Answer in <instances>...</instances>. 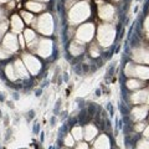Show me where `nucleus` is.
<instances>
[{
    "mask_svg": "<svg viewBox=\"0 0 149 149\" xmlns=\"http://www.w3.org/2000/svg\"><path fill=\"white\" fill-rule=\"evenodd\" d=\"M108 148H109L108 141H107L106 137H101L95 144V149H108Z\"/></svg>",
    "mask_w": 149,
    "mask_h": 149,
    "instance_id": "obj_5",
    "label": "nucleus"
},
{
    "mask_svg": "<svg viewBox=\"0 0 149 149\" xmlns=\"http://www.w3.org/2000/svg\"><path fill=\"white\" fill-rule=\"evenodd\" d=\"M96 133H97V130L93 125H87L86 129H85V137H86V139H88V141L95 137Z\"/></svg>",
    "mask_w": 149,
    "mask_h": 149,
    "instance_id": "obj_8",
    "label": "nucleus"
},
{
    "mask_svg": "<svg viewBox=\"0 0 149 149\" xmlns=\"http://www.w3.org/2000/svg\"><path fill=\"white\" fill-rule=\"evenodd\" d=\"M24 60H25V62L27 63V67H29L31 70V72L32 73H36L37 71H39V68H40V63L39 61L35 58V57H32V56H29V55H26L24 56Z\"/></svg>",
    "mask_w": 149,
    "mask_h": 149,
    "instance_id": "obj_3",
    "label": "nucleus"
},
{
    "mask_svg": "<svg viewBox=\"0 0 149 149\" xmlns=\"http://www.w3.org/2000/svg\"><path fill=\"white\" fill-rule=\"evenodd\" d=\"M76 149H88V147H87V144H85V143H80L76 147Z\"/></svg>",
    "mask_w": 149,
    "mask_h": 149,
    "instance_id": "obj_20",
    "label": "nucleus"
},
{
    "mask_svg": "<svg viewBox=\"0 0 149 149\" xmlns=\"http://www.w3.org/2000/svg\"><path fill=\"white\" fill-rule=\"evenodd\" d=\"M26 6L31 9V10H35V11H39L42 9V5H40V4H36V3H27Z\"/></svg>",
    "mask_w": 149,
    "mask_h": 149,
    "instance_id": "obj_12",
    "label": "nucleus"
},
{
    "mask_svg": "<svg viewBox=\"0 0 149 149\" xmlns=\"http://www.w3.org/2000/svg\"><path fill=\"white\" fill-rule=\"evenodd\" d=\"M112 13H113L112 8H111V6H107V5H106L104 8H102L101 11H100L101 16L103 17V19H111V17H112Z\"/></svg>",
    "mask_w": 149,
    "mask_h": 149,
    "instance_id": "obj_9",
    "label": "nucleus"
},
{
    "mask_svg": "<svg viewBox=\"0 0 149 149\" xmlns=\"http://www.w3.org/2000/svg\"><path fill=\"white\" fill-rule=\"evenodd\" d=\"M20 44H21V46H25L24 45V39H22V37H20Z\"/></svg>",
    "mask_w": 149,
    "mask_h": 149,
    "instance_id": "obj_23",
    "label": "nucleus"
},
{
    "mask_svg": "<svg viewBox=\"0 0 149 149\" xmlns=\"http://www.w3.org/2000/svg\"><path fill=\"white\" fill-rule=\"evenodd\" d=\"M13 68H14V67L11 66V65H9V66L6 67L5 71H6V73H8V77L10 78V80H15L16 76H14V74H16V73H15V70H14V71H13Z\"/></svg>",
    "mask_w": 149,
    "mask_h": 149,
    "instance_id": "obj_11",
    "label": "nucleus"
},
{
    "mask_svg": "<svg viewBox=\"0 0 149 149\" xmlns=\"http://www.w3.org/2000/svg\"><path fill=\"white\" fill-rule=\"evenodd\" d=\"M127 85H128L129 88H138V87H141V83H139L138 81H129Z\"/></svg>",
    "mask_w": 149,
    "mask_h": 149,
    "instance_id": "obj_15",
    "label": "nucleus"
},
{
    "mask_svg": "<svg viewBox=\"0 0 149 149\" xmlns=\"http://www.w3.org/2000/svg\"><path fill=\"white\" fill-rule=\"evenodd\" d=\"M134 76H139L142 78H149V68L147 67H137L136 68V74Z\"/></svg>",
    "mask_w": 149,
    "mask_h": 149,
    "instance_id": "obj_7",
    "label": "nucleus"
},
{
    "mask_svg": "<svg viewBox=\"0 0 149 149\" xmlns=\"http://www.w3.org/2000/svg\"><path fill=\"white\" fill-rule=\"evenodd\" d=\"M72 136L74 139H81L82 138V129L81 128H73L72 129Z\"/></svg>",
    "mask_w": 149,
    "mask_h": 149,
    "instance_id": "obj_13",
    "label": "nucleus"
},
{
    "mask_svg": "<svg viewBox=\"0 0 149 149\" xmlns=\"http://www.w3.org/2000/svg\"><path fill=\"white\" fill-rule=\"evenodd\" d=\"M143 127H144V124H143V123H139V125H137V129H138V130H141Z\"/></svg>",
    "mask_w": 149,
    "mask_h": 149,
    "instance_id": "obj_21",
    "label": "nucleus"
},
{
    "mask_svg": "<svg viewBox=\"0 0 149 149\" xmlns=\"http://www.w3.org/2000/svg\"><path fill=\"white\" fill-rule=\"evenodd\" d=\"M4 49H8L10 51H15L17 49V40L16 37L9 34L5 36V39H4Z\"/></svg>",
    "mask_w": 149,
    "mask_h": 149,
    "instance_id": "obj_2",
    "label": "nucleus"
},
{
    "mask_svg": "<svg viewBox=\"0 0 149 149\" xmlns=\"http://www.w3.org/2000/svg\"><path fill=\"white\" fill-rule=\"evenodd\" d=\"M11 24H13V29H14V31H20L21 29H22V22H21V20L19 19V16H16V15H14L13 16V19H11Z\"/></svg>",
    "mask_w": 149,
    "mask_h": 149,
    "instance_id": "obj_6",
    "label": "nucleus"
},
{
    "mask_svg": "<svg viewBox=\"0 0 149 149\" xmlns=\"http://www.w3.org/2000/svg\"><path fill=\"white\" fill-rule=\"evenodd\" d=\"M92 32H93V27H92V25H91V24H87V25L82 26L81 29L78 30L77 36H78V39L87 41V40H90L91 37H92Z\"/></svg>",
    "mask_w": 149,
    "mask_h": 149,
    "instance_id": "obj_1",
    "label": "nucleus"
},
{
    "mask_svg": "<svg viewBox=\"0 0 149 149\" xmlns=\"http://www.w3.org/2000/svg\"><path fill=\"white\" fill-rule=\"evenodd\" d=\"M144 134H146L147 137H149V127H148V128L146 129V132H144Z\"/></svg>",
    "mask_w": 149,
    "mask_h": 149,
    "instance_id": "obj_22",
    "label": "nucleus"
},
{
    "mask_svg": "<svg viewBox=\"0 0 149 149\" xmlns=\"http://www.w3.org/2000/svg\"><path fill=\"white\" fill-rule=\"evenodd\" d=\"M0 1H8V0H0Z\"/></svg>",
    "mask_w": 149,
    "mask_h": 149,
    "instance_id": "obj_24",
    "label": "nucleus"
},
{
    "mask_svg": "<svg viewBox=\"0 0 149 149\" xmlns=\"http://www.w3.org/2000/svg\"><path fill=\"white\" fill-rule=\"evenodd\" d=\"M0 57H1V58H4V57H9V52H8V51H5V52H4V51L0 49Z\"/></svg>",
    "mask_w": 149,
    "mask_h": 149,
    "instance_id": "obj_18",
    "label": "nucleus"
},
{
    "mask_svg": "<svg viewBox=\"0 0 149 149\" xmlns=\"http://www.w3.org/2000/svg\"><path fill=\"white\" fill-rule=\"evenodd\" d=\"M133 113H136V116H134L136 119H142L146 116V108H136L133 111Z\"/></svg>",
    "mask_w": 149,
    "mask_h": 149,
    "instance_id": "obj_10",
    "label": "nucleus"
},
{
    "mask_svg": "<svg viewBox=\"0 0 149 149\" xmlns=\"http://www.w3.org/2000/svg\"><path fill=\"white\" fill-rule=\"evenodd\" d=\"M14 70H15V73L19 74L21 77H25L26 76V70L24 67V65L21 63V61H16L15 65H14Z\"/></svg>",
    "mask_w": 149,
    "mask_h": 149,
    "instance_id": "obj_4",
    "label": "nucleus"
},
{
    "mask_svg": "<svg viewBox=\"0 0 149 149\" xmlns=\"http://www.w3.org/2000/svg\"><path fill=\"white\" fill-rule=\"evenodd\" d=\"M5 30H6V22H5V24H0V36H1V34Z\"/></svg>",
    "mask_w": 149,
    "mask_h": 149,
    "instance_id": "obj_19",
    "label": "nucleus"
},
{
    "mask_svg": "<svg viewBox=\"0 0 149 149\" xmlns=\"http://www.w3.org/2000/svg\"><path fill=\"white\" fill-rule=\"evenodd\" d=\"M73 139H72V137L71 136H67L66 137V139H65V144H66L67 147H71V146H73Z\"/></svg>",
    "mask_w": 149,
    "mask_h": 149,
    "instance_id": "obj_16",
    "label": "nucleus"
},
{
    "mask_svg": "<svg viewBox=\"0 0 149 149\" xmlns=\"http://www.w3.org/2000/svg\"><path fill=\"white\" fill-rule=\"evenodd\" d=\"M25 39L27 41H31L32 39H35V34L31 30H25Z\"/></svg>",
    "mask_w": 149,
    "mask_h": 149,
    "instance_id": "obj_14",
    "label": "nucleus"
},
{
    "mask_svg": "<svg viewBox=\"0 0 149 149\" xmlns=\"http://www.w3.org/2000/svg\"><path fill=\"white\" fill-rule=\"evenodd\" d=\"M22 16H24V19L26 20V22H30L31 20H32V15L31 14H29V13H22Z\"/></svg>",
    "mask_w": 149,
    "mask_h": 149,
    "instance_id": "obj_17",
    "label": "nucleus"
}]
</instances>
